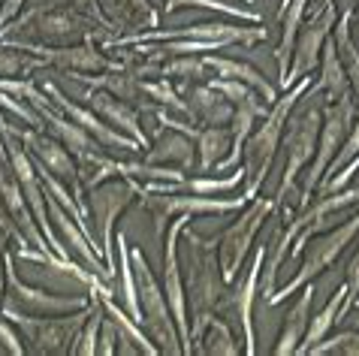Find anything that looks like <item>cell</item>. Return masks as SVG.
<instances>
[{
  "label": "cell",
  "mask_w": 359,
  "mask_h": 356,
  "mask_svg": "<svg viewBox=\"0 0 359 356\" xmlns=\"http://www.w3.org/2000/svg\"><path fill=\"white\" fill-rule=\"evenodd\" d=\"M184 296L187 314H191V353L194 344L203 338L208 320L224 317L233 320V287L224 278L221 256H217V235H199L191 226H184Z\"/></svg>",
  "instance_id": "6da1fadb"
},
{
  "label": "cell",
  "mask_w": 359,
  "mask_h": 356,
  "mask_svg": "<svg viewBox=\"0 0 359 356\" xmlns=\"http://www.w3.org/2000/svg\"><path fill=\"white\" fill-rule=\"evenodd\" d=\"M323 109H326V91L320 82H314L308 91L299 97V103L293 106L290 118L284 127V172H281V184L278 193L272 196L278 212H284V221L296 214L299 205V175L305 172V166L311 163V157L317 151V139H320V124H323Z\"/></svg>",
  "instance_id": "7a4b0ae2"
},
{
  "label": "cell",
  "mask_w": 359,
  "mask_h": 356,
  "mask_svg": "<svg viewBox=\"0 0 359 356\" xmlns=\"http://www.w3.org/2000/svg\"><path fill=\"white\" fill-rule=\"evenodd\" d=\"M18 36L31 39V43H46V46H73V43H88L94 39L103 48H112L118 43V31L100 25L94 15L82 13L67 0L61 6H36L31 13H18L9 22L0 36Z\"/></svg>",
  "instance_id": "3957f363"
},
{
  "label": "cell",
  "mask_w": 359,
  "mask_h": 356,
  "mask_svg": "<svg viewBox=\"0 0 359 356\" xmlns=\"http://www.w3.org/2000/svg\"><path fill=\"white\" fill-rule=\"evenodd\" d=\"M308 88H311V76H302L293 88H287L284 97H278V100L272 103V109L266 112L263 124L254 127V133L248 136L245 151H242V166H245V175H248L245 178L248 182V191H245L248 200H254V196L260 193V187L266 184L269 170H272V163H275V154L284 142L287 118H290L293 106L299 103V97H302Z\"/></svg>",
  "instance_id": "277c9868"
},
{
  "label": "cell",
  "mask_w": 359,
  "mask_h": 356,
  "mask_svg": "<svg viewBox=\"0 0 359 356\" xmlns=\"http://www.w3.org/2000/svg\"><path fill=\"white\" fill-rule=\"evenodd\" d=\"M130 260H133V275H136V290H139V305H142V326L151 335V341L161 348V353L169 356H182L184 344H182V332H178L175 314L169 308L166 290L161 278L154 275V269L148 266V256L142 248H130Z\"/></svg>",
  "instance_id": "5b68a950"
},
{
  "label": "cell",
  "mask_w": 359,
  "mask_h": 356,
  "mask_svg": "<svg viewBox=\"0 0 359 356\" xmlns=\"http://www.w3.org/2000/svg\"><path fill=\"white\" fill-rule=\"evenodd\" d=\"M0 314L18 326L25 338V350L36 356H67L73 353V344L82 332V326L91 314V305L73 314H52V317H39V314H25L13 305H0Z\"/></svg>",
  "instance_id": "8992f818"
},
{
  "label": "cell",
  "mask_w": 359,
  "mask_h": 356,
  "mask_svg": "<svg viewBox=\"0 0 359 356\" xmlns=\"http://www.w3.org/2000/svg\"><path fill=\"white\" fill-rule=\"evenodd\" d=\"M136 196H142V182L127 178V175H112L85 193V205H88V217L94 221L97 245L103 251L106 269L112 275L118 269L115 266V221L136 203Z\"/></svg>",
  "instance_id": "52a82bcc"
},
{
  "label": "cell",
  "mask_w": 359,
  "mask_h": 356,
  "mask_svg": "<svg viewBox=\"0 0 359 356\" xmlns=\"http://www.w3.org/2000/svg\"><path fill=\"white\" fill-rule=\"evenodd\" d=\"M359 118V103L356 97H344V100H335V103H326L323 109V124H320V139H317V151L311 157V163L305 166V178H302V187H299V205L296 212L308 209V203H311V196L317 191V184H320V178L326 175L329 163H332V157L338 154V148L344 145L347 133H351V127L356 124Z\"/></svg>",
  "instance_id": "ba28073f"
},
{
  "label": "cell",
  "mask_w": 359,
  "mask_h": 356,
  "mask_svg": "<svg viewBox=\"0 0 359 356\" xmlns=\"http://www.w3.org/2000/svg\"><path fill=\"white\" fill-rule=\"evenodd\" d=\"M356 233H359V212L353 217H347L344 224H335V226H329V230L311 235V242H308L305 251H302V263H299L296 275L281 287V290H275L272 296H269L266 305H281L287 296L299 293L305 284H311L317 275H323L329 266L344 254L347 245L356 239Z\"/></svg>",
  "instance_id": "9c48e42d"
},
{
  "label": "cell",
  "mask_w": 359,
  "mask_h": 356,
  "mask_svg": "<svg viewBox=\"0 0 359 356\" xmlns=\"http://www.w3.org/2000/svg\"><path fill=\"white\" fill-rule=\"evenodd\" d=\"M275 212H278L275 200H269V196H254V200H248L245 209H238L236 221L217 235V256H221L224 278L229 284H233L238 278V272L245 269V260L254 251L257 233H260V226Z\"/></svg>",
  "instance_id": "30bf717a"
},
{
  "label": "cell",
  "mask_w": 359,
  "mask_h": 356,
  "mask_svg": "<svg viewBox=\"0 0 359 356\" xmlns=\"http://www.w3.org/2000/svg\"><path fill=\"white\" fill-rule=\"evenodd\" d=\"M142 205L154 217V233L163 242L166 224L178 214H226L238 212L248 205V196H215V193H161V191H145L142 187Z\"/></svg>",
  "instance_id": "8fae6325"
},
{
  "label": "cell",
  "mask_w": 359,
  "mask_h": 356,
  "mask_svg": "<svg viewBox=\"0 0 359 356\" xmlns=\"http://www.w3.org/2000/svg\"><path fill=\"white\" fill-rule=\"evenodd\" d=\"M0 133H4V142H6V151H9V160H13V170L18 175V182H22V191H25V200L31 205V212L36 217L39 230H43L48 248H52L57 256H64L69 260V248L61 245V235L52 230V217H48V191H43V178H39L36 166H34V157L27 154V148L22 145V139H15L13 133L4 127V112H0Z\"/></svg>",
  "instance_id": "7c38bea8"
},
{
  "label": "cell",
  "mask_w": 359,
  "mask_h": 356,
  "mask_svg": "<svg viewBox=\"0 0 359 356\" xmlns=\"http://www.w3.org/2000/svg\"><path fill=\"white\" fill-rule=\"evenodd\" d=\"M161 39H199V43H215L221 48H229V46L266 43L269 31H266V27H238V25H229V22H199V25H191V27H172V31H161V27H151V31H136L130 36H118L115 46L161 43Z\"/></svg>",
  "instance_id": "4fadbf2b"
},
{
  "label": "cell",
  "mask_w": 359,
  "mask_h": 356,
  "mask_svg": "<svg viewBox=\"0 0 359 356\" xmlns=\"http://www.w3.org/2000/svg\"><path fill=\"white\" fill-rule=\"evenodd\" d=\"M4 127L15 136V139H22V145L27 148V154L34 157V163H36V166H46V170L52 172L57 182H64L69 191H73L76 203L82 205L85 214H88V205H85V187H82V175H79V163H76V157L64 148V142H61V139H55L52 133H39V130H34V127H13V124H6V121H4Z\"/></svg>",
  "instance_id": "5bb4252c"
},
{
  "label": "cell",
  "mask_w": 359,
  "mask_h": 356,
  "mask_svg": "<svg viewBox=\"0 0 359 356\" xmlns=\"http://www.w3.org/2000/svg\"><path fill=\"white\" fill-rule=\"evenodd\" d=\"M4 278H6V296L0 299V305H13V308L25 314H39V317H52V314H73L91 305V296H57L48 293L43 287H31L18 278L13 254L6 251L4 263Z\"/></svg>",
  "instance_id": "9a60e30c"
},
{
  "label": "cell",
  "mask_w": 359,
  "mask_h": 356,
  "mask_svg": "<svg viewBox=\"0 0 359 356\" xmlns=\"http://www.w3.org/2000/svg\"><path fill=\"white\" fill-rule=\"evenodd\" d=\"M335 18H338L335 4L317 9V13H308V22H302V27H299V36H296V46H293L290 70H287V76L278 82L281 91L293 88L302 76H311L317 70L320 55H323V46H326V39H329V34H332V27H335Z\"/></svg>",
  "instance_id": "2e32d148"
},
{
  "label": "cell",
  "mask_w": 359,
  "mask_h": 356,
  "mask_svg": "<svg viewBox=\"0 0 359 356\" xmlns=\"http://www.w3.org/2000/svg\"><path fill=\"white\" fill-rule=\"evenodd\" d=\"M43 91L48 94V100H52L61 112L67 115V118H73V121L79 124V127H85L88 133L94 136V139L106 148V151H124V154H130V151H142V145H139L133 136H127V133H121L118 127H112L109 121H103L94 109H88V106H79V103H73L69 97L57 88V82L55 78H43Z\"/></svg>",
  "instance_id": "e0dca14e"
},
{
  "label": "cell",
  "mask_w": 359,
  "mask_h": 356,
  "mask_svg": "<svg viewBox=\"0 0 359 356\" xmlns=\"http://www.w3.org/2000/svg\"><path fill=\"white\" fill-rule=\"evenodd\" d=\"M266 254L269 245H254L251 251V263L238 272V278L233 281V323L242 326V341H245V353L254 356L257 353V332H254V302L260 293V275L266 266Z\"/></svg>",
  "instance_id": "ac0fdd59"
},
{
  "label": "cell",
  "mask_w": 359,
  "mask_h": 356,
  "mask_svg": "<svg viewBox=\"0 0 359 356\" xmlns=\"http://www.w3.org/2000/svg\"><path fill=\"white\" fill-rule=\"evenodd\" d=\"M0 200H4L9 217L18 224V230L27 242L34 245V248H48L43 230H39L36 217L31 212V205L25 200V191H22V182H18V175L13 170V160H9V151H6V142H4V133H0Z\"/></svg>",
  "instance_id": "d6986e66"
},
{
  "label": "cell",
  "mask_w": 359,
  "mask_h": 356,
  "mask_svg": "<svg viewBox=\"0 0 359 356\" xmlns=\"http://www.w3.org/2000/svg\"><path fill=\"white\" fill-rule=\"evenodd\" d=\"M175 88L182 91L187 106H191L199 127H226L233 121L236 106L208 82H175Z\"/></svg>",
  "instance_id": "ffe728a7"
},
{
  "label": "cell",
  "mask_w": 359,
  "mask_h": 356,
  "mask_svg": "<svg viewBox=\"0 0 359 356\" xmlns=\"http://www.w3.org/2000/svg\"><path fill=\"white\" fill-rule=\"evenodd\" d=\"M34 109H36L39 115H43L48 133H52L55 139H61L64 148L76 157V160H82V157H91V154H97V151H106V148L100 145L94 136L85 130V127H79L73 118H67L52 100H39V103H34Z\"/></svg>",
  "instance_id": "44dd1931"
},
{
  "label": "cell",
  "mask_w": 359,
  "mask_h": 356,
  "mask_svg": "<svg viewBox=\"0 0 359 356\" xmlns=\"http://www.w3.org/2000/svg\"><path fill=\"white\" fill-rule=\"evenodd\" d=\"M82 100H85L88 109H94V112L103 118V121H109L112 127H118L121 133L133 136V139L142 145V148H148V142H151V139H148L145 130H142L139 109H133L130 103H124V100H118L115 94L103 91V88H88V91L82 94Z\"/></svg>",
  "instance_id": "7402d4cb"
},
{
  "label": "cell",
  "mask_w": 359,
  "mask_h": 356,
  "mask_svg": "<svg viewBox=\"0 0 359 356\" xmlns=\"http://www.w3.org/2000/svg\"><path fill=\"white\" fill-rule=\"evenodd\" d=\"M148 163H161V166H178V170H191L196 163V139H191L182 130H172V127H157L154 139L148 142L145 157Z\"/></svg>",
  "instance_id": "603a6c76"
},
{
  "label": "cell",
  "mask_w": 359,
  "mask_h": 356,
  "mask_svg": "<svg viewBox=\"0 0 359 356\" xmlns=\"http://www.w3.org/2000/svg\"><path fill=\"white\" fill-rule=\"evenodd\" d=\"M233 106H236V112H233V121H229V130H233V154H229L215 172H224V170H236V166H242V151H245L248 136L254 133L257 121L266 118V112H269V103L257 91L242 97V100L233 103Z\"/></svg>",
  "instance_id": "cb8c5ba5"
},
{
  "label": "cell",
  "mask_w": 359,
  "mask_h": 356,
  "mask_svg": "<svg viewBox=\"0 0 359 356\" xmlns=\"http://www.w3.org/2000/svg\"><path fill=\"white\" fill-rule=\"evenodd\" d=\"M302 296L293 302V308L287 311V317L281 323V335H278V344H275V353L278 356H290L299 350V344H302L305 332H308V323H311V314H314V296H317V287L314 281L305 284Z\"/></svg>",
  "instance_id": "d4e9b609"
},
{
  "label": "cell",
  "mask_w": 359,
  "mask_h": 356,
  "mask_svg": "<svg viewBox=\"0 0 359 356\" xmlns=\"http://www.w3.org/2000/svg\"><path fill=\"white\" fill-rule=\"evenodd\" d=\"M203 57H205V64L212 67V73H215V76H221V78H238V82L251 85L254 91L260 94L269 106L278 100V88H275V85H269V82H266V76L257 70L254 64L242 61V57H229V55H203Z\"/></svg>",
  "instance_id": "484cf974"
},
{
  "label": "cell",
  "mask_w": 359,
  "mask_h": 356,
  "mask_svg": "<svg viewBox=\"0 0 359 356\" xmlns=\"http://www.w3.org/2000/svg\"><path fill=\"white\" fill-rule=\"evenodd\" d=\"M351 308H353V305H351V299H347V287H338L332 299H329L317 314H311L308 332H305V338H302V344H299L296 353L308 356V350H311L317 341H323L326 335H329V329H332L335 323H341V317H344V314L351 311Z\"/></svg>",
  "instance_id": "4316f807"
},
{
  "label": "cell",
  "mask_w": 359,
  "mask_h": 356,
  "mask_svg": "<svg viewBox=\"0 0 359 356\" xmlns=\"http://www.w3.org/2000/svg\"><path fill=\"white\" fill-rule=\"evenodd\" d=\"M233 154V130L226 127H203L196 136V157H199V172L217 170L226 157Z\"/></svg>",
  "instance_id": "83f0119b"
},
{
  "label": "cell",
  "mask_w": 359,
  "mask_h": 356,
  "mask_svg": "<svg viewBox=\"0 0 359 356\" xmlns=\"http://www.w3.org/2000/svg\"><path fill=\"white\" fill-rule=\"evenodd\" d=\"M317 82H320L323 91H326V103L344 100V97L353 94L351 78H347L344 64H341V57H338V48H335L332 34H329L326 46H323V55H320V78H317Z\"/></svg>",
  "instance_id": "f1b7e54d"
},
{
  "label": "cell",
  "mask_w": 359,
  "mask_h": 356,
  "mask_svg": "<svg viewBox=\"0 0 359 356\" xmlns=\"http://www.w3.org/2000/svg\"><path fill=\"white\" fill-rule=\"evenodd\" d=\"M351 15H353V6L341 13L338 25L332 27V39H335L338 57H341V64H344V73H347V78H351L353 97L359 103V46L353 43V36H351Z\"/></svg>",
  "instance_id": "f546056e"
},
{
  "label": "cell",
  "mask_w": 359,
  "mask_h": 356,
  "mask_svg": "<svg viewBox=\"0 0 359 356\" xmlns=\"http://www.w3.org/2000/svg\"><path fill=\"white\" fill-rule=\"evenodd\" d=\"M194 353H203V356H236L238 353V341H236L233 329H229V320H224V317L208 320L203 338L194 344Z\"/></svg>",
  "instance_id": "4dcf8cb0"
},
{
  "label": "cell",
  "mask_w": 359,
  "mask_h": 356,
  "mask_svg": "<svg viewBox=\"0 0 359 356\" xmlns=\"http://www.w3.org/2000/svg\"><path fill=\"white\" fill-rule=\"evenodd\" d=\"M163 76L172 82H208L215 73L203 55H169L163 61Z\"/></svg>",
  "instance_id": "1f68e13d"
},
{
  "label": "cell",
  "mask_w": 359,
  "mask_h": 356,
  "mask_svg": "<svg viewBox=\"0 0 359 356\" xmlns=\"http://www.w3.org/2000/svg\"><path fill=\"white\" fill-rule=\"evenodd\" d=\"M182 6H196V9H215V13H224L229 18H238L245 25H263V15L257 9H245L238 4H224V0H163V13L172 15L175 9Z\"/></svg>",
  "instance_id": "d6a6232c"
},
{
  "label": "cell",
  "mask_w": 359,
  "mask_h": 356,
  "mask_svg": "<svg viewBox=\"0 0 359 356\" xmlns=\"http://www.w3.org/2000/svg\"><path fill=\"white\" fill-rule=\"evenodd\" d=\"M118 175L136 178V182H184V170L178 166H161V163H148V160H118Z\"/></svg>",
  "instance_id": "836d02e7"
},
{
  "label": "cell",
  "mask_w": 359,
  "mask_h": 356,
  "mask_svg": "<svg viewBox=\"0 0 359 356\" xmlns=\"http://www.w3.org/2000/svg\"><path fill=\"white\" fill-rule=\"evenodd\" d=\"M36 70H46V64L36 55H27L22 48H13L0 43V78H15V76H31Z\"/></svg>",
  "instance_id": "e575fe53"
},
{
  "label": "cell",
  "mask_w": 359,
  "mask_h": 356,
  "mask_svg": "<svg viewBox=\"0 0 359 356\" xmlns=\"http://www.w3.org/2000/svg\"><path fill=\"white\" fill-rule=\"evenodd\" d=\"M311 356H329V353H338V356H359V329H344V332H335L332 338H323L317 341L311 350Z\"/></svg>",
  "instance_id": "d590c367"
},
{
  "label": "cell",
  "mask_w": 359,
  "mask_h": 356,
  "mask_svg": "<svg viewBox=\"0 0 359 356\" xmlns=\"http://www.w3.org/2000/svg\"><path fill=\"white\" fill-rule=\"evenodd\" d=\"M118 326L115 320H109L103 317V326H100V344H97V353L100 356H115L118 353Z\"/></svg>",
  "instance_id": "8d00e7d4"
},
{
  "label": "cell",
  "mask_w": 359,
  "mask_h": 356,
  "mask_svg": "<svg viewBox=\"0 0 359 356\" xmlns=\"http://www.w3.org/2000/svg\"><path fill=\"white\" fill-rule=\"evenodd\" d=\"M0 344H4V350L6 353H13V356H22V353H27L25 350V344H22V338L15 335V329L9 326V320L0 314Z\"/></svg>",
  "instance_id": "74e56055"
},
{
  "label": "cell",
  "mask_w": 359,
  "mask_h": 356,
  "mask_svg": "<svg viewBox=\"0 0 359 356\" xmlns=\"http://www.w3.org/2000/svg\"><path fill=\"white\" fill-rule=\"evenodd\" d=\"M344 287H347V299H351V305L359 299V248L356 254L351 256V263H347L344 269Z\"/></svg>",
  "instance_id": "f35d334b"
},
{
  "label": "cell",
  "mask_w": 359,
  "mask_h": 356,
  "mask_svg": "<svg viewBox=\"0 0 359 356\" xmlns=\"http://www.w3.org/2000/svg\"><path fill=\"white\" fill-rule=\"evenodd\" d=\"M69 4L79 6V9H82V13H88V15H94L100 25H106V27H112V31H118L112 18H109V15L103 13V6H100V0H69ZM118 34H121V31H118Z\"/></svg>",
  "instance_id": "ab89813d"
},
{
  "label": "cell",
  "mask_w": 359,
  "mask_h": 356,
  "mask_svg": "<svg viewBox=\"0 0 359 356\" xmlns=\"http://www.w3.org/2000/svg\"><path fill=\"white\" fill-rule=\"evenodd\" d=\"M0 226H4V230L9 233V239H13L15 245H22V242H27L25 235H22V230H18V224L13 221V217H9V212H6V205H4V200H0ZM31 245V242H27Z\"/></svg>",
  "instance_id": "60d3db41"
},
{
  "label": "cell",
  "mask_w": 359,
  "mask_h": 356,
  "mask_svg": "<svg viewBox=\"0 0 359 356\" xmlns=\"http://www.w3.org/2000/svg\"><path fill=\"white\" fill-rule=\"evenodd\" d=\"M25 4H27V0H4V6H0V31H4V27L13 22L18 13H22Z\"/></svg>",
  "instance_id": "b9f144b4"
},
{
  "label": "cell",
  "mask_w": 359,
  "mask_h": 356,
  "mask_svg": "<svg viewBox=\"0 0 359 356\" xmlns=\"http://www.w3.org/2000/svg\"><path fill=\"white\" fill-rule=\"evenodd\" d=\"M351 36H353V43L359 46V0L353 6V15H351Z\"/></svg>",
  "instance_id": "7bdbcfd3"
},
{
  "label": "cell",
  "mask_w": 359,
  "mask_h": 356,
  "mask_svg": "<svg viewBox=\"0 0 359 356\" xmlns=\"http://www.w3.org/2000/svg\"><path fill=\"white\" fill-rule=\"evenodd\" d=\"M341 320H344V323H351V326H353V329H359V305H353V308H351V311H347V314H344V317H341Z\"/></svg>",
  "instance_id": "ee69618b"
},
{
  "label": "cell",
  "mask_w": 359,
  "mask_h": 356,
  "mask_svg": "<svg viewBox=\"0 0 359 356\" xmlns=\"http://www.w3.org/2000/svg\"><path fill=\"white\" fill-rule=\"evenodd\" d=\"M329 4H335V0H311V4H308V13H317V9H323Z\"/></svg>",
  "instance_id": "f6af8a7d"
},
{
  "label": "cell",
  "mask_w": 359,
  "mask_h": 356,
  "mask_svg": "<svg viewBox=\"0 0 359 356\" xmlns=\"http://www.w3.org/2000/svg\"><path fill=\"white\" fill-rule=\"evenodd\" d=\"M238 4H254V0H238Z\"/></svg>",
  "instance_id": "bcb514c9"
},
{
  "label": "cell",
  "mask_w": 359,
  "mask_h": 356,
  "mask_svg": "<svg viewBox=\"0 0 359 356\" xmlns=\"http://www.w3.org/2000/svg\"><path fill=\"white\" fill-rule=\"evenodd\" d=\"M353 305H359V299H356V302H353Z\"/></svg>",
  "instance_id": "7dc6e473"
},
{
  "label": "cell",
  "mask_w": 359,
  "mask_h": 356,
  "mask_svg": "<svg viewBox=\"0 0 359 356\" xmlns=\"http://www.w3.org/2000/svg\"><path fill=\"white\" fill-rule=\"evenodd\" d=\"M281 4H287V0H281Z\"/></svg>",
  "instance_id": "c3c4849f"
}]
</instances>
